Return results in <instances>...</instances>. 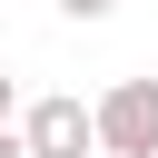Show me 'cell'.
Instances as JSON below:
<instances>
[{"instance_id": "obj_3", "label": "cell", "mask_w": 158, "mask_h": 158, "mask_svg": "<svg viewBox=\"0 0 158 158\" xmlns=\"http://www.w3.org/2000/svg\"><path fill=\"white\" fill-rule=\"evenodd\" d=\"M118 0H59V20H109Z\"/></svg>"}, {"instance_id": "obj_2", "label": "cell", "mask_w": 158, "mask_h": 158, "mask_svg": "<svg viewBox=\"0 0 158 158\" xmlns=\"http://www.w3.org/2000/svg\"><path fill=\"white\" fill-rule=\"evenodd\" d=\"M20 148H30V158H99V128H89V99H69V89L30 99V118H20Z\"/></svg>"}, {"instance_id": "obj_5", "label": "cell", "mask_w": 158, "mask_h": 158, "mask_svg": "<svg viewBox=\"0 0 158 158\" xmlns=\"http://www.w3.org/2000/svg\"><path fill=\"white\" fill-rule=\"evenodd\" d=\"M0 158H30V148H20V128H0Z\"/></svg>"}, {"instance_id": "obj_4", "label": "cell", "mask_w": 158, "mask_h": 158, "mask_svg": "<svg viewBox=\"0 0 158 158\" xmlns=\"http://www.w3.org/2000/svg\"><path fill=\"white\" fill-rule=\"evenodd\" d=\"M10 109H20V79H10V69H0V128H10Z\"/></svg>"}, {"instance_id": "obj_1", "label": "cell", "mask_w": 158, "mask_h": 158, "mask_svg": "<svg viewBox=\"0 0 158 158\" xmlns=\"http://www.w3.org/2000/svg\"><path fill=\"white\" fill-rule=\"evenodd\" d=\"M99 158H158V79H118L109 99H89Z\"/></svg>"}]
</instances>
